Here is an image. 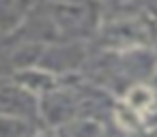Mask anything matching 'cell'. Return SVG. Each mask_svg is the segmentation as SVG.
Returning <instances> with one entry per match:
<instances>
[{"instance_id": "cell-1", "label": "cell", "mask_w": 157, "mask_h": 137, "mask_svg": "<svg viewBox=\"0 0 157 137\" xmlns=\"http://www.w3.org/2000/svg\"><path fill=\"white\" fill-rule=\"evenodd\" d=\"M155 109H157V94L148 86H136L118 103L116 118L125 131H136L148 120V116Z\"/></svg>"}]
</instances>
